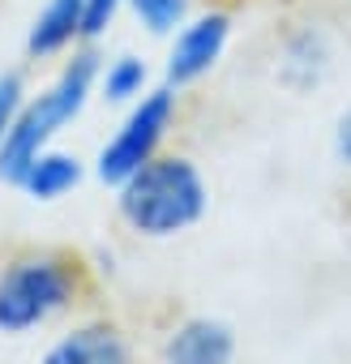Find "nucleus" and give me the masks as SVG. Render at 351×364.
Instances as JSON below:
<instances>
[{"label": "nucleus", "mask_w": 351, "mask_h": 364, "mask_svg": "<svg viewBox=\"0 0 351 364\" xmlns=\"http://www.w3.org/2000/svg\"><path fill=\"white\" fill-rule=\"evenodd\" d=\"M99 48L77 43L69 56L56 60L52 77L39 90H31L22 116L0 141V185L5 189H18L22 171L90 112V103L99 99Z\"/></svg>", "instance_id": "f257e3e1"}, {"label": "nucleus", "mask_w": 351, "mask_h": 364, "mask_svg": "<svg viewBox=\"0 0 351 364\" xmlns=\"http://www.w3.org/2000/svg\"><path fill=\"white\" fill-rule=\"evenodd\" d=\"M112 193L120 228L137 240H176L193 232L210 210V180L185 150H163Z\"/></svg>", "instance_id": "f03ea898"}, {"label": "nucleus", "mask_w": 351, "mask_h": 364, "mask_svg": "<svg viewBox=\"0 0 351 364\" xmlns=\"http://www.w3.org/2000/svg\"><path fill=\"white\" fill-rule=\"evenodd\" d=\"M90 291L86 262L65 249H22L0 262V334L26 338L65 313H73Z\"/></svg>", "instance_id": "7ed1b4c3"}, {"label": "nucleus", "mask_w": 351, "mask_h": 364, "mask_svg": "<svg viewBox=\"0 0 351 364\" xmlns=\"http://www.w3.org/2000/svg\"><path fill=\"white\" fill-rule=\"evenodd\" d=\"M176 124H180V90L158 82L137 103L120 107L116 124L107 129V137L99 141V150L90 159V176L103 189L124 185L133 171H141L150 159H158L167 150V137Z\"/></svg>", "instance_id": "20e7f679"}, {"label": "nucleus", "mask_w": 351, "mask_h": 364, "mask_svg": "<svg viewBox=\"0 0 351 364\" xmlns=\"http://www.w3.org/2000/svg\"><path fill=\"white\" fill-rule=\"evenodd\" d=\"M236 43V18L223 5H206L193 9V18L163 43V65H158V82L171 90H193L202 82H210L219 73V65L227 60Z\"/></svg>", "instance_id": "39448f33"}, {"label": "nucleus", "mask_w": 351, "mask_h": 364, "mask_svg": "<svg viewBox=\"0 0 351 364\" xmlns=\"http://www.w3.org/2000/svg\"><path fill=\"white\" fill-rule=\"evenodd\" d=\"M338 69V35L325 18H291L274 35L270 52V77L287 95H313L321 90Z\"/></svg>", "instance_id": "423d86ee"}, {"label": "nucleus", "mask_w": 351, "mask_h": 364, "mask_svg": "<svg viewBox=\"0 0 351 364\" xmlns=\"http://www.w3.org/2000/svg\"><path fill=\"white\" fill-rule=\"evenodd\" d=\"M236 355H240L236 326L210 313L180 317L158 347V364H236Z\"/></svg>", "instance_id": "0eeeda50"}, {"label": "nucleus", "mask_w": 351, "mask_h": 364, "mask_svg": "<svg viewBox=\"0 0 351 364\" xmlns=\"http://www.w3.org/2000/svg\"><path fill=\"white\" fill-rule=\"evenodd\" d=\"M39 364H137V351L124 326L107 317H86V321H73L65 334H56L43 347Z\"/></svg>", "instance_id": "6e6552de"}, {"label": "nucleus", "mask_w": 351, "mask_h": 364, "mask_svg": "<svg viewBox=\"0 0 351 364\" xmlns=\"http://www.w3.org/2000/svg\"><path fill=\"white\" fill-rule=\"evenodd\" d=\"M86 176H90V163L73 150H65L60 141L48 146L18 180V193L35 206H56L65 198H73L82 185H86Z\"/></svg>", "instance_id": "1a4fd4ad"}, {"label": "nucleus", "mask_w": 351, "mask_h": 364, "mask_svg": "<svg viewBox=\"0 0 351 364\" xmlns=\"http://www.w3.org/2000/svg\"><path fill=\"white\" fill-rule=\"evenodd\" d=\"M82 43V0H39V9L26 26V60L56 65Z\"/></svg>", "instance_id": "9d476101"}, {"label": "nucleus", "mask_w": 351, "mask_h": 364, "mask_svg": "<svg viewBox=\"0 0 351 364\" xmlns=\"http://www.w3.org/2000/svg\"><path fill=\"white\" fill-rule=\"evenodd\" d=\"M154 86H158V77H154L150 60L141 52H133V48H120V52H112V56L99 60V103H107L116 112L129 107V103H137Z\"/></svg>", "instance_id": "9b49d317"}, {"label": "nucleus", "mask_w": 351, "mask_h": 364, "mask_svg": "<svg viewBox=\"0 0 351 364\" xmlns=\"http://www.w3.org/2000/svg\"><path fill=\"white\" fill-rule=\"evenodd\" d=\"M198 9V0H129V22L146 35V39H158L167 43L176 31H180Z\"/></svg>", "instance_id": "f8f14e48"}, {"label": "nucleus", "mask_w": 351, "mask_h": 364, "mask_svg": "<svg viewBox=\"0 0 351 364\" xmlns=\"http://www.w3.org/2000/svg\"><path fill=\"white\" fill-rule=\"evenodd\" d=\"M124 14H129V0H82V43L99 48Z\"/></svg>", "instance_id": "ddd939ff"}, {"label": "nucleus", "mask_w": 351, "mask_h": 364, "mask_svg": "<svg viewBox=\"0 0 351 364\" xmlns=\"http://www.w3.org/2000/svg\"><path fill=\"white\" fill-rule=\"evenodd\" d=\"M31 99V82L22 69H0V141H5V133L14 129V120L22 116Z\"/></svg>", "instance_id": "4468645a"}, {"label": "nucleus", "mask_w": 351, "mask_h": 364, "mask_svg": "<svg viewBox=\"0 0 351 364\" xmlns=\"http://www.w3.org/2000/svg\"><path fill=\"white\" fill-rule=\"evenodd\" d=\"M330 154H334L338 167L351 171V103L334 116V129H330Z\"/></svg>", "instance_id": "2eb2a0df"}]
</instances>
